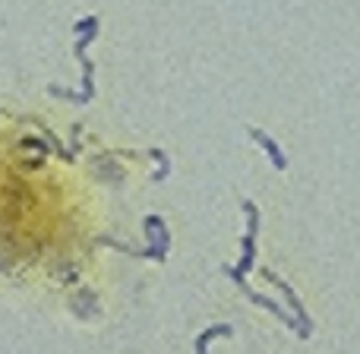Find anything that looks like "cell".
<instances>
[{"instance_id": "1", "label": "cell", "mask_w": 360, "mask_h": 354, "mask_svg": "<svg viewBox=\"0 0 360 354\" xmlns=\"http://www.w3.org/2000/svg\"><path fill=\"white\" fill-rule=\"evenodd\" d=\"M73 29L79 32V38H76V57H79V63H82V92H67V89H60V86H51V95L70 99V101H76V105H89V101L95 99V67L86 51H89V44H92V38L98 35V16L79 19Z\"/></svg>"}, {"instance_id": "2", "label": "cell", "mask_w": 360, "mask_h": 354, "mask_svg": "<svg viewBox=\"0 0 360 354\" xmlns=\"http://www.w3.org/2000/svg\"><path fill=\"white\" fill-rule=\"evenodd\" d=\"M243 212H247V234H243V256L237 266H224V275L234 282L237 288L247 285V272L253 269V260H256V231H259V209L256 203L243 199Z\"/></svg>"}, {"instance_id": "5", "label": "cell", "mask_w": 360, "mask_h": 354, "mask_svg": "<svg viewBox=\"0 0 360 354\" xmlns=\"http://www.w3.org/2000/svg\"><path fill=\"white\" fill-rule=\"evenodd\" d=\"M218 336H224V339H228V336H234V329H231L228 323H215V326H209V329H205L202 336H199L193 345H196V351H205V348H209V342H212V339H218Z\"/></svg>"}, {"instance_id": "3", "label": "cell", "mask_w": 360, "mask_h": 354, "mask_svg": "<svg viewBox=\"0 0 360 354\" xmlns=\"http://www.w3.org/2000/svg\"><path fill=\"white\" fill-rule=\"evenodd\" d=\"M262 279H266L269 285H275L281 294H285V301H288V307H291V313L300 320V323H304V339H310V336H313V323H310V317H307L304 304H300V301H297V294H294V288L288 285L285 279H278V275H275L272 269H262Z\"/></svg>"}, {"instance_id": "6", "label": "cell", "mask_w": 360, "mask_h": 354, "mask_svg": "<svg viewBox=\"0 0 360 354\" xmlns=\"http://www.w3.org/2000/svg\"><path fill=\"white\" fill-rule=\"evenodd\" d=\"M149 156H152V158H158V165H162V168L155 171V180H165V177H168V171H171V162L165 158V152H162V149H152Z\"/></svg>"}, {"instance_id": "4", "label": "cell", "mask_w": 360, "mask_h": 354, "mask_svg": "<svg viewBox=\"0 0 360 354\" xmlns=\"http://www.w3.org/2000/svg\"><path fill=\"white\" fill-rule=\"evenodd\" d=\"M250 139H256V143L266 149V156H269V162L275 165V171H285L288 168V158H285V152H281V146L275 143L269 133H262L259 127H250Z\"/></svg>"}]
</instances>
